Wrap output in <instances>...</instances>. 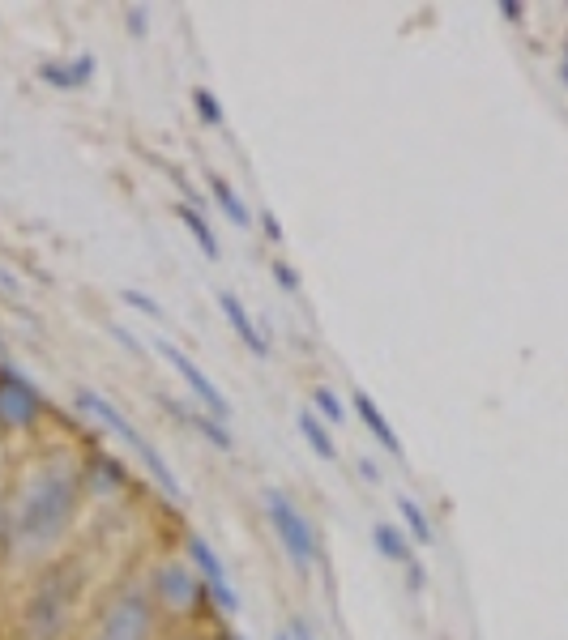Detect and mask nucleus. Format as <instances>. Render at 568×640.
I'll return each instance as SVG.
<instances>
[{"instance_id": "obj_11", "label": "nucleus", "mask_w": 568, "mask_h": 640, "mask_svg": "<svg viewBox=\"0 0 568 640\" xmlns=\"http://www.w3.org/2000/svg\"><path fill=\"white\" fill-rule=\"evenodd\" d=\"M351 410H355V419L364 423V431H368V436H372L376 444H381L389 457H398V461L406 457V444H402V436L389 427L385 410L376 406V397H372V393H364V389H351Z\"/></svg>"}, {"instance_id": "obj_34", "label": "nucleus", "mask_w": 568, "mask_h": 640, "mask_svg": "<svg viewBox=\"0 0 568 640\" xmlns=\"http://www.w3.org/2000/svg\"><path fill=\"white\" fill-rule=\"evenodd\" d=\"M210 640H244L240 632H218V636H210Z\"/></svg>"}, {"instance_id": "obj_4", "label": "nucleus", "mask_w": 568, "mask_h": 640, "mask_svg": "<svg viewBox=\"0 0 568 640\" xmlns=\"http://www.w3.org/2000/svg\"><path fill=\"white\" fill-rule=\"evenodd\" d=\"M159 632H163V615H159V606H154L146 581L129 576V581H120L112 589V598L103 602V611L94 619L86 640H159Z\"/></svg>"}, {"instance_id": "obj_21", "label": "nucleus", "mask_w": 568, "mask_h": 640, "mask_svg": "<svg viewBox=\"0 0 568 640\" xmlns=\"http://www.w3.org/2000/svg\"><path fill=\"white\" fill-rule=\"evenodd\" d=\"M193 111H197V120H201L205 128H223V124H227V107L218 103L205 86H197V90H193Z\"/></svg>"}, {"instance_id": "obj_30", "label": "nucleus", "mask_w": 568, "mask_h": 640, "mask_svg": "<svg viewBox=\"0 0 568 640\" xmlns=\"http://www.w3.org/2000/svg\"><path fill=\"white\" fill-rule=\"evenodd\" d=\"M107 333H112V338L124 346V350H133V355H141V346H137V338H133V333L129 329H120V325H107Z\"/></svg>"}, {"instance_id": "obj_3", "label": "nucleus", "mask_w": 568, "mask_h": 640, "mask_svg": "<svg viewBox=\"0 0 568 640\" xmlns=\"http://www.w3.org/2000/svg\"><path fill=\"white\" fill-rule=\"evenodd\" d=\"M73 406L82 410L90 423L107 427L116 440H124V444H129V453L141 461V466H146V474L154 478V487H159L171 504H184V487H180L176 470L167 466V457H163L159 448L150 444V436H146V431H141V427L129 419V414H124V410L116 406V402H107V397H103L99 389H77V393H73Z\"/></svg>"}, {"instance_id": "obj_32", "label": "nucleus", "mask_w": 568, "mask_h": 640, "mask_svg": "<svg viewBox=\"0 0 568 640\" xmlns=\"http://www.w3.org/2000/svg\"><path fill=\"white\" fill-rule=\"evenodd\" d=\"M560 82H564V90H568V43H564V56H560Z\"/></svg>"}, {"instance_id": "obj_20", "label": "nucleus", "mask_w": 568, "mask_h": 640, "mask_svg": "<svg viewBox=\"0 0 568 640\" xmlns=\"http://www.w3.org/2000/svg\"><path fill=\"white\" fill-rule=\"evenodd\" d=\"M312 414H317L325 427H342L346 423V406H342V397L329 389V384H317V389H312Z\"/></svg>"}, {"instance_id": "obj_7", "label": "nucleus", "mask_w": 568, "mask_h": 640, "mask_svg": "<svg viewBox=\"0 0 568 640\" xmlns=\"http://www.w3.org/2000/svg\"><path fill=\"white\" fill-rule=\"evenodd\" d=\"M180 547H184V559L193 564V572L201 576V585H205V594H210V606L218 615H240V594H235V585H231V576H227V564H223V555L214 551V542L197 534V530H184L180 534Z\"/></svg>"}, {"instance_id": "obj_9", "label": "nucleus", "mask_w": 568, "mask_h": 640, "mask_svg": "<svg viewBox=\"0 0 568 640\" xmlns=\"http://www.w3.org/2000/svg\"><path fill=\"white\" fill-rule=\"evenodd\" d=\"M43 393L35 389V380H26L18 367L0 363V427L5 431H30L43 419Z\"/></svg>"}, {"instance_id": "obj_15", "label": "nucleus", "mask_w": 568, "mask_h": 640, "mask_svg": "<svg viewBox=\"0 0 568 640\" xmlns=\"http://www.w3.org/2000/svg\"><path fill=\"white\" fill-rule=\"evenodd\" d=\"M372 547H376V555L381 559H389V564H398V568H410L415 564V542L406 538V530L398 521H376L372 525Z\"/></svg>"}, {"instance_id": "obj_19", "label": "nucleus", "mask_w": 568, "mask_h": 640, "mask_svg": "<svg viewBox=\"0 0 568 640\" xmlns=\"http://www.w3.org/2000/svg\"><path fill=\"white\" fill-rule=\"evenodd\" d=\"M295 427H299V436H304V444H308L321 461H338V444H334V436H329V427H325L312 410H299Z\"/></svg>"}, {"instance_id": "obj_24", "label": "nucleus", "mask_w": 568, "mask_h": 640, "mask_svg": "<svg viewBox=\"0 0 568 640\" xmlns=\"http://www.w3.org/2000/svg\"><path fill=\"white\" fill-rule=\"evenodd\" d=\"M124 18H129V35H133V39H146V35H150V13L141 9V5H129V13H124Z\"/></svg>"}, {"instance_id": "obj_28", "label": "nucleus", "mask_w": 568, "mask_h": 640, "mask_svg": "<svg viewBox=\"0 0 568 640\" xmlns=\"http://www.w3.org/2000/svg\"><path fill=\"white\" fill-rule=\"evenodd\" d=\"M406 585H410V594H419V589L428 585V572H423V564H419V559L406 568Z\"/></svg>"}, {"instance_id": "obj_22", "label": "nucleus", "mask_w": 568, "mask_h": 640, "mask_svg": "<svg viewBox=\"0 0 568 640\" xmlns=\"http://www.w3.org/2000/svg\"><path fill=\"white\" fill-rule=\"evenodd\" d=\"M120 299L129 303V308H137L141 316H150V320H159V325H163V316H167V312H163V303H159V299H150L146 291H120Z\"/></svg>"}, {"instance_id": "obj_13", "label": "nucleus", "mask_w": 568, "mask_h": 640, "mask_svg": "<svg viewBox=\"0 0 568 640\" xmlns=\"http://www.w3.org/2000/svg\"><path fill=\"white\" fill-rule=\"evenodd\" d=\"M94 73H99V60L90 52L73 56V60H43L39 64V82L52 90H86L94 82Z\"/></svg>"}, {"instance_id": "obj_33", "label": "nucleus", "mask_w": 568, "mask_h": 640, "mask_svg": "<svg viewBox=\"0 0 568 640\" xmlns=\"http://www.w3.org/2000/svg\"><path fill=\"white\" fill-rule=\"evenodd\" d=\"M167 640H210V636H201V632H176V636H167Z\"/></svg>"}, {"instance_id": "obj_29", "label": "nucleus", "mask_w": 568, "mask_h": 640, "mask_svg": "<svg viewBox=\"0 0 568 640\" xmlns=\"http://www.w3.org/2000/svg\"><path fill=\"white\" fill-rule=\"evenodd\" d=\"M261 231H265V239H270V244H282V227H278V218L265 210L261 214Z\"/></svg>"}, {"instance_id": "obj_18", "label": "nucleus", "mask_w": 568, "mask_h": 640, "mask_svg": "<svg viewBox=\"0 0 568 640\" xmlns=\"http://www.w3.org/2000/svg\"><path fill=\"white\" fill-rule=\"evenodd\" d=\"M210 197H214V205L227 214V222L231 227H240V231H248L252 227V210H248V201L240 197V188H235L227 175H210Z\"/></svg>"}, {"instance_id": "obj_23", "label": "nucleus", "mask_w": 568, "mask_h": 640, "mask_svg": "<svg viewBox=\"0 0 568 640\" xmlns=\"http://www.w3.org/2000/svg\"><path fill=\"white\" fill-rule=\"evenodd\" d=\"M270 274H274V282H278V291H287V295H295L299 291V274L287 265V261H274L270 265Z\"/></svg>"}, {"instance_id": "obj_25", "label": "nucleus", "mask_w": 568, "mask_h": 640, "mask_svg": "<svg viewBox=\"0 0 568 640\" xmlns=\"http://www.w3.org/2000/svg\"><path fill=\"white\" fill-rule=\"evenodd\" d=\"M355 474H359V478H364V483H368V487H376V483H381V478H385V470H381V466H376V457H368V453H364V457H359V461H355Z\"/></svg>"}, {"instance_id": "obj_14", "label": "nucleus", "mask_w": 568, "mask_h": 640, "mask_svg": "<svg viewBox=\"0 0 568 640\" xmlns=\"http://www.w3.org/2000/svg\"><path fill=\"white\" fill-rule=\"evenodd\" d=\"M167 410L176 414V419H184V427H193L197 436L214 448V453H235V436H231V427H227V423H218V419H210L205 410L180 406V402H167Z\"/></svg>"}, {"instance_id": "obj_5", "label": "nucleus", "mask_w": 568, "mask_h": 640, "mask_svg": "<svg viewBox=\"0 0 568 640\" xmlns=\"http://www.w3.org/2000/svg\"><path fill=\"white\" fill-rule=\"evenodd\" d=\"M141 581H146L150 598H154V606H159L163 619L184 623V619H197L205 606H210V594H205L201 576L193 572V564H188L184 555H159V559H150Z\"/></svg>"}, {"instance_id": "obj_1", "label": "nucleus", "mask_w": 568, "mask_h": 640, "mask_svg": "<svg viewBox=\"0 0 568 640\" xmlns=\"http://www.w3.org/2000/svg\"><path fill=\"white\" fill-rule=\"evenodd\" d=\"M82 495H86L82 466H73L69 457L47 461L26 483L18 512L9 517V547H18L22 555L52 551L69 534L77 508H82Z\"/></svg>"}, {"instance_id": "obj_36", "label": "nucleus", "mask_w": 568, "mask_h": 640, "mask_svg": "<svg viewBox=\"0 0 568 640\" xmlns=\"http://www.w3.org/2000/svg\"><path fill=\"white\" fill-rule=\"evenodd\" d=\"M0 350H5V342H0Z\"/></svg>"}, {"instance_id": "obj_31", "label": "nucleus", "mask_w": 568, "mask_h": 640, "mask_svg": "<svg viewBox=\"0 0 568 640\" xmlns=\"http://www.w3.org/2000/svg\"><path fill=\"white\" fill-rule=\"evenodd\" d=\"M0 542H9V512H5V500H0Z\"/></svg>"}, {"instance_id": "obj_8", "label": "nucleus", "mask_w": 568, "mask_h": 640, "mask_svg": "<svg viewBox=\"0 0 568 640\" xmlns=\"http://www.w3.org/2000/svg\"><path fill=\"white\" fill-rule=\"evenodd\" d=\"M154 350H159V355L171 363V372H176L180 380H184V389L193 393V402L210 414V419H218V423H231V414H235V406L227 402V393L218 389V384L210 380V372H205V367L188 355L184 346H176L171 338H154Z\"/></svg>"}, {"instance_id": "obj_26", "label": "nucleus", "mask_w": 568, "mask_h": 640, "mask_svg": "<svg viewBox=\"0 0 568 640\" xmlns=\"http://www.w3.org/2000/svg\"><path fill=\"white\" fill-rule=\"evenodd\" d=\"M496 13H500L504 22H513V26L526 22V5H522V0H496Z\"/></svg>"}, {"instance_id": "obj_2", "label": "nucleus", "mask_w": 568, "mask_h": 640, "mask_svg": "<svg viewBox=\"0 0 568 640\" xmlns=\"http://www.w3.org/2000/svg\"><path fill=\"white\" fill-rule=\"evenodd\" d=\"M86 585H90V572H86L82 555L52 559V564L35 576V585H30V594H26L22 640H65Z\"/></svg>"}, {"instance_id": "obj_10", "label": "nucleus", "mask_w": 568, "mask_h": 640, "mask_svg": "<svg viewBox=\"0 0 568 640\" xmlns=\"http://www.w3.org/2000/svg\"><path fill=\"white\" fill-rule=\"evenodd\" d=\"M214 303H218V312L227 316V325H231V333L240 338V346L248 350L252 359H270V338L261 333V325H257V316L248 312V303L235 295V291H227V286H218L214 291Z\"/></svg>"}, {"instance_id": "obj_16", "label": "nucleus", "mask_w": 568, "mask_h": 640, "mask_svg": "<svg viewBox=\"0 0 568 640\" xmlns=\"http://www.w3.org/2000/svg\"><path fill=\"white\" fill-rule=\"evenodd\" d=\"M393 504H398V525L406 530V538L415 542V547H432V542H436V525L428 517V508H423L415 495H393Z\"/></svg>"}, {"instance_id": "obj_6", "label": "nucleus", "mask_w": 568, "mask_h": 640, "mask_svg": "<svg viewBox=\"0 0 568 640\" xmlns=\"http://www.w3.org/2000/svg\"><path fill=\"white\" fill-rule=\"evenodd\" d=\"M265 521H270L274 538L282 542V551H287L291 568H295L299 576H308L312 564L321 559V538H317V530H312V521L295 508L291 495H282L278 487L265 491Z\"/></svg>"}, {"instance_id": "obj_35", "label": "nucleus", "mask_w": 568, "mask_h": 640, "mask_svg": "<svg viewBox=\"0 0 568 640\" xmlns=\"http://www.w3.org/2000/svg\"><path fill=\"white\" fill-rule=\"evenodd\" d=\"M274 640H291V636H287V632H278V636H274Z\"/></svg>"}, {"instance_id": "obj_27", "label": "nucleus", "mask_w": 568, "mask_h": 640, "mask_svg": "<svg viewBox=\"0 0 568 640\" xmlns=\"http://www.w3.org/2000/svg\"><path fill=\"white\" fill-rule=\"evenodd\" d=\"M287 636H291V640H317V632L308 628V619H304V615H291V623H287Z\"/></svg>"}, {"instance_id": "obj_17", "label": "nucleus", "mask_w": 568, "mask_h": 640, "mask_svg": "<svg viewBox=\"0 0 568 640\" xmlns=\"http://www.w3.org/2000/svg\"><path fill=\"white\" fill-rule=\"evenodd\" d=\"M176 218H180V227L193 235V244L201 248L205 261H218V256H223V248H218V235H214V227H210V218H205L193 201H176Z\"/></svg>"}, {"instance_id": "obj_12", "label": "nucleus", "mask_w": 568, "mask_h": 640, "mask_svg": "<svg viewBox=\"0 0 568 640\" xmlns=\"http://www.w3.org/2000/svg\"><path fill=\"white\" fill-rule=\"evenodd\" d=\"M82 483L90 495H99V500H112V495L129 491V470H124V461L107 457V453H90L82 461Z\"/></svg>"}]
</instances>
